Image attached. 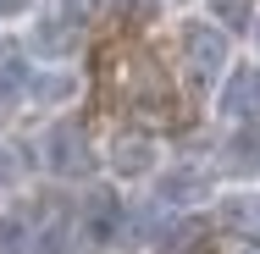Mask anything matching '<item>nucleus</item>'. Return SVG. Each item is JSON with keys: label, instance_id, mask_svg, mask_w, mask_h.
Returning <instances> with one entry per match:
<instances>
[{"label": "nucleus", "instance_id": "f257e3e1", "mask_svg": "<svg viewBox=\"0 0 260 254\" xmlns=\"http://www.w3.org/2000/svg\"><path fill=\"white\" fill-rule=\"evenodd\" d=\"M45 166L55 177H89L94 171V150H89V133L78 122H55L45 133Z\"/></svg>", "mask_w": 260, "mask_h": 254}, {"label": "nucleus", "instance_id": "f03ea898", "mask_svg": "<svg viewBox=\"0 0 260 254\" xmlns=\"http://www.w3.org/2000/svg\"><path fill=\"white\" fill-rule=\"evenodd\" d=\"M183 61H188L194 83H216L221 66H227V33L216 22H188L183 28Z\"/></svg>", "mask_w": 260, "mask_h": 254}, {"label": "nucleus", "instance_id": "7ed1b4c3", "mask_svg": "<svg viewBox=\"0 0 260 254\" xmlns=\"http://www.w3.org/2000/svg\"><path fill=\"white\" fill-rule=\"evenodd\" d=\"M111 166H116V177H144V171L155 166V138H150V133H116Z\"/></svg>", "mask_w": 260, "mask_h": 254}, {"label": "nucleus", "instance_id": "20e7f679", "mask_svg": "<svg viewBox=\"0 0 260 254\" xmlns=\"http://www.w3.org/2000/svg\"><path fill=\"white\" fill-rule=\"evenodd\" d=\"M116 227H122V204H116V194H94V199L83 204V238H89V243H111Z\"/></svg>", "mask_w": 260, "mask_h": 254}, {"label": "nucleus", "instance_id": "39448f33", "mask_svg": "<svg viewBox=\"0 0 260 254\" xmlns=\"http://www.w3.org/2000/svg\"><path fill=\"white\" fill-rule=\"evenodd\" d=\"M221 221H227L233 232L260 238V194H227V199H221Z\"/></svg>", "mask_w": 260, "mask_h": 254}, {"label": "nucleus", "instance_id": "423d86ee", "mask_svg": "<svg viewBox=\"0 0 260 254\" xmlns=\"http://www.w3.org/2000/svg\"><path fill=\"white\" fill-rule=\"evenodd\" d=\"M205 194H210L205 171H166L160 177V199L166 204H188V199H205Z\"/></svg>", "mask_w": 260, "mask_h": 254}, {"label": "nucleus", "instance_id": "0eeeda50", "mask_svg": "<svg viewBox=\"0 0 260 254\" xmlns=\"http://www.w3.org/2000/svg\"><path fill=\"white\" fill-rule=\"evenodd\" d=\"M227 166L233 171H260V127H238L233 138H227Z\"/></svg>", "mask_w": 260, "mask_h": 254}, {"label": "nucleus", "instance_id": "6e6552de", "mask_svg": "<svg viewBox=\"0 0 260 254\" xmlns=\"http://www.w3.org/2000/svg\"><path fill=\"white\" fill-rule=\"evenodd\" d=\"M221 111H227V116H249V111H260L255 72H238V78L227 83V94H221Z\"/></svg>", "mask_w": 260, "mask_h": 254}, {"label": "nucleus", "instance_id": "1a4fd4ad", "mask_svg": "<svg viewBox=\"0 0 260 254\" xmlns=\"http://www.w3.org/2000/svg\"><path fill=\"white\" fill-rule=\"evenodd\" d=\"M0 254H34V238H28L22 215H0Z\"/></svg>", "mask_w": 260, "mask_h": 254}, {"label": "nucleus", "instance_id": "9d476101", "mask_svg": "<svg viewBox=\"0 0 260 254\" xmlns=\"http://www.w3.org/2000/svg\"><path fill=\"white\" fill-rule=\"evenodd\" d=\"M72 39H78V33H72V22H45V28L34 33V45H39V50H72Z\"/></svg>", "mask_w": 260, "mask_h": 254}, {"label": "nucleus", "instance_id": "9b49d317", "mask_svg": "<svg viewBox=\"0 0 260 254\" xmlns=\"http://www.w3.org/2000/svg\"><path fill=\"white\" fill-rule=\"evenodd\" d=\"M210 11L221 17V28H249V0H210Z\"/></svg>", "mask_w": 260, "mask_h": 254}, {"label": "nucleus", "instance_id": "f8f14e48", "mask_svg": "<svg viewBox=\"0 0 260 254\" xmlns=\"http://www.w3.org/2000/svg\"><path fill=\"white\" fill-rule=\"evenodd\" d=\"M116 6V17H127V22H150L155 17V0H111Z\"/></svg>", "mask_w": 260, "mask_h": 254}, {"label": "nucleus", "instance_id": "ddd939ff", "mask_svg": "<svg viewBox=\"0 0 260 254\" xmlns=\"http://www.w3.org/2000/svg\"><path fill=\"white\" fill-rule=\"evenodd\" d=\"M6 183H17V160H11V150H0V188Z\"/></svg>", "mask_w": 260, "mask_h": 254}, {"label": "nucleus", "instance_id": "4468645a", "mask_svg": "<svg viewBox=\"0 0 260 254\" xmlns=\"http://www.w3.org/2000/svg\"><path fill=\"white\" fill-rule=\"evenodd\" d=\"M39 254H67V243H61V238H55V232H50V238L39 243Z\"/></svg>", "mask_w": 260, "mask_h": 254}, {"label": "nucleus", "instance_id": "2eb2a0df", "mask_svg": "<svg viewBox=\"0 0 260 254\" xmlns=\"http://www.w3.org/2000/svg\"><path fill=\"white\" fill-rule=\"evenodd\" d=\"M28 0H0V17H11V11H22Z\"/></svg>", "mask_w": 260, "mask_h": 254}, {"label": "nucleus", "instance_id": "dca6fc26", "mask_svg": "<svg viewBox=\"0 0 260 254\" xmlns=\"http://www.w3.org/2000/svg\"><path fill=\"white\" fill-rule=\"evenodd\" d=\"M255 45H260V22H255Z\"/></svg>", "mask_w": 260, "mask_h": 254}, {"label": "nucleus", "instance_id": "f3484780", "mask_svg": "<svg viewBox=\"0 0 260 254\" xmlns=\"http://www.w3.org/2000/svg\"><path fill=\"white\" fill-rule=\"evenodd\" d=\"M255 89H260V72H255Z\"/></svg>", "mask_w": 260, "mask_h": 254}]
</instances>
